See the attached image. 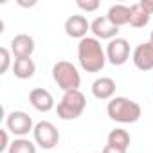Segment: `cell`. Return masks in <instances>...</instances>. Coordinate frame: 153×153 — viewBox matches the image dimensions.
Here are the masks:
<instances>
[{
  "mask_svg": "<svg viewBox=\"0 0 153 153\" xmlns=\"http://www.w3.org/2000/svg\"><path fill=\"white\" fill-rule=\"evenodd\" d=\"M85 106H87V97L81 90H68L63 92V97L56 106V114L63 121H74L85 112Z\"/></svg>",
  "mask_w": 153,
  "mask_h": 153,
  "instance_id": "obj_3",
  "label": "cell"
},
{
  "mask_svg": "<svg viewBox=\"0 0 153 153\" xmlns=\"http://www.w3.org/2000/svg\"><path fill=\"white\" fill-rule=\"evenodd\" d=\"M106 18L114 25H117V27L128 25L130 24V6H124V4H114V6H110V9L106 13Z\"/></svg>",
  "mask_w": 153,
  "mask_h": 153,
  "instance_id": "obj_14",
  "label": "cell"
},
{
  "mask_svg": "<svg viewBox=\"0 0 153 153\" xmlns=\"http://www.w3.org/2000/svg\"><path fill=\"white\" fill-rule=\"evenodd\" d=\"M130 58V43L124 40V38H114L108 47H106V59L119 67V65H124Z\"/></svg>",
  "mask_w": 153,
  "mask_h": 153,
  "instance_id": "obj_7",
  "label": "cell"
},
{
  "mask_svg": "<svg viewBox=\"0 0 153 153\" xmlns=\"http://www.w3.org/2000/svg\"><path fill=\"white\" fill-rule=\"evenodd\" d=\"M130 142H131V137L126 130L123 128H115L108 133V139H106V144L112 146V148H117V149H123L126 151L130 148Z\"/></svg>",
  "mask_w": 153,
  "mask_h": 153,
  "instance_id": "obj_16",
  "label": "cell"
},
{
  "mask_svg": "<svg viewBox=\"0 0 153 153\" xmlns=\"http://www.w3.org/2000/svg\"><path fill=\"white\" fill-rule=\"evenodd\" d=\"M115 88L117 87L112 78H97L92 83V96L101 101H110V99H114Z\"/></svg>",
  "mask_w": 153,
  "mask_h": 153,
  "instance_id": "obj_13",
  "label": "cell"
},
{
  "mask_svg": "<svg viewBox=\"0 0 153 153\" xmlns=\"http://www.w3.org/2000/svg\"><path fill=\"white\" fill-rule=\"evenodd\" d=\"M149 42L153 43V31H151V34H149Z\"/></svg>",
  "mask_w": 153,
  "mask_h": 153,
  "instance_id": "obj_24",
  "label": "cell"
},
{
  "mask_svg": "<svg viewBox=\"0 0 153 153\" xmlns=\"http://www.w3.org/2000/svg\"><path fill=\"white\" fill-rule=\"evenodd\" d=\"M29 103L38 112H51L54 108V97L45 88H33L29 92Z\"/></svg>",
  "mask_w": 153,
  "mask_h": 153,
  "instance_id": "obj_12",
  "label": "cell"
},
{
  "mask_svg": "<svg viewBox=\"0 0 153 153\" xmlns=\"http://www.w3.org/2000/svg\"><path fill=\"white\" fill-rule=\"evenodd\" d=\"M6 130L22 139L24 135H27L29 131L34 130V124H33V119L29 114H25L22 110H15V112L7 114V117H6Z\"/></svg>",
  "mask_w": 153,
  "mask_h": 153,
  "instance_id": "obj_6",
  "label": "cell"
},
{
  "mask_svg": "<svg viewBox=\"0 0 153 153\" xmlns=\"http://www.w3.org/2000/svg\"><path fill=\"white\" fill-rule=\"evenodd\" d=\"M131 59L139 70H144V72L151 70L153 68V43L146 42V43L137 45L133 54H131Z\"/></svg>",
  "mask_w": 153,
  "mask_h": 153,
  "instance_id": "obj_11",
  "label": "cell"
},
{
  "mask_svg": "<svg viewBox=\"0 0 153 153\" xmlns=\"http://www.w3.org/2000/svg\"><path fill=\"white\" fill-rule=\"evenodd\" d=\"M149 18L151 15L144 11V7L140 6V2H135L130 6V25L135 27V29H140L144 25L149 24Z\"/></svg>",
  "mask_w": 153,
  "mask_h": 153,
  "instance_id": "obj_17",
  "label": "cell"
},
{
  "mask_svg": "<svg viewBox=\"0 0 153 153\" xmlns=\"http://www.w3.org/2000/svg\"><path fill=\"white\" fill-rule=\"evenodd\" d=\"M106 114L112 121L121 124H131L137 123L142 115V108L139 103L128 99V97H114L108 101Z\"/></svg>",
  "mask_w": 153,
  "mask_h": 153,
  "instance_id": "obj_2",
  "label": "cell"
},
{
  "mask_svg": "<svg viewBox=\"0 0 153 153\" xmlns=\"http://www.w3.org/2000/svg\"><path fill=\"white\" fill-rule=\"evenodd\" d=\"M76 6H78L81 11L92 13V11H97L99 9V0H78Z\"/></svg>",
  "mask_w": 153,
  "mask_h": 153,
  "instance_id": "obj_20",
  "label": "cell"
},
{
  "mask_svg": "<svg viewBox=\"0 0 153 153\" xmlns=\"http://www.w3.org/2000/svg\"><path fill=\"white\" fill-rule=\"evenodd\" d=\"M140 6L144 7V11H146V13L153 15V0H140Z\"/></svg>",
  "mask_w": 153,
  "mask_h": 153,
  "instance_id": "obj_22",
  "label": "cell"
},
{
  "mask_svg": "<svg viewBox=\"0 0 153 153\" xmlns=\"http://www.w3.org/2000/svg\"><path fill=\"white\" fill-rule=\"evenodd\" d=\"M0 135H2V144H0V151H7L9 149V135H7V130H0Z\"/></svg>",
  "mask_w": 153,
  "mask_h": 153,
  "instance_id": "obj_21",
  "label": "cell"
},
{
  "mask_svg": "<svg viewBox=\"0 0 153 153\" xmlns=\"http://www.w3.org/2000/svg\"><path fill=\"white\" fill-rule=\"evenodd\" d=\"M90 31H92L94 38H97V40H110V42L114 38H117V34H119V27L114 25L106 16H97L96 20H92L90 22Z\"/></svg>",
  "mask_w": 153,
  "mask_h": 153,
  "instance_id": "obj_8",
  "label": "cell"
},
{
  "mask_svg": "<svg viewBox=\"0 0 153 153\" xmlns=\"http://www.w3.org/2000/svg\"><path fill=\"white\" fill-rule=\"evenodd\" d=\"M7 153H36V146L29 139H15L7 149Z\"/></svg>",
  "mask_w": 153,
  "mask_h": 153,
  "instance_id": "obj_18",
  "label": "cell"
},
{
  "mask_svg": "<svg viewBox=\"0 0 153 153\" xmlns=\"http://www.w3.org/2000/svg\"><path fill=\"white\" fill-rule=\"evenodd\" d=\"M88 31H90V22L83 15H72L65 20V33L70 38L83 40V38H87Z\"/></svg>",
  "mask_w": 153,
  "mask_h": 153,
  "instance_id": "obj_9",
  "label": "cell"
},
{
  "mask_svg": "<svg viewBox=\"0 0 153 153\" xmlns=\"http://www.w3.org/2000/svg\"><path fill=\"white\" fill-rule=\"evenodd\" d=\"M103 153H126V151H123V149H117V148H112V146H105L103 148Z\"/></svg>",
  "mask_w": 153,
  "mask_h": 153,
  "instance_id": "obj_23",
  "label": "cell"
},
{
  "mask_svg": "<svg viewBox=\"0 0 153 153\" xmlns=\"http://www.w3.org/2000/svg\"><path fill=\"white\" fill-rule=\"evenodd\" d=\"M33 137H34V142L43 149H52L59 142V131L51 121L36 123L34 130H33Z\"/></svg>",
  "mask_w": 153,
  "mask_h": 153,
  "instance_id": "obj_5",
  "label": "cell"
},
{
  "mask_svg": "<svg viewBox=\"0 0 153 153\" xmlns=\"http://www.w3.org/2000/svg\"><path fill=\"white\" fill-rule=\"evenodd\" d=\"M13 72L18 79H31L36 72V65L33 58H18L13 63Z\"/></svg>",
  "mask_w": 153,
  "mask_h": 153,
  "instance_id": "obj_15",
  "label": "cell"
},
{
  "mask_svg": "<svg viewBox=\"0 0 153 153\" xmlns=\"http://www.w3.org/2000/svg\"><path fill=\"white\" fill-rule=\"evenodd\" d=\"M0 61H2V65H0V74H6L9 65H11V51L2 47L0 49Z\"/></svg>",
  "mask_w": 153,
  "mask_h": 153,
  "instance_id": "obj_19",
  "label": "cell"
},
{
  "mask_svg": "<svg viewBox=\"0 0 153 153\" xmlns=\"http://www.w3.org/2000/svg\"><path fill=\"white\" fill-rule=\"evenodd\" d=\"M34 49H36V43H34L33 36H29L25 33L16 34L11 40V54L15 56V59H18V58H31Z\"/></svg>",
  "mask_w": 153,
  "mask_h": 153,
  "instance_id": "obj_10",
  "label": "cell"
},
{
  "mask_svg": "<svg viewBox=\"0 0 153 153\" xmlns=\"http://www.w3.org/2000/svg\"><path fill=\"white\" fill-rule=\"evenodd\" d=\"M52 79L56 81V85L63 92L79 90V85H81V76H79L78 68H76L74 63H70L67 59H61V61L54 63V67H52Z\"/></svg>",
  "mask_w": 153,
  "mask_h": 153,
  "instance_id": "obj_4",
  "label": "cell"
},
{
  "mask_svg": "<svg viewBox=\"0 0 153 153\" xmlns=\"http://www.w3.org/2000/svg\"><path fill=\"white\" fill-rule=\"evenodd\" d=\"M78 59L83 70L101 72L106 63V52L101 47V42L94 36H87L78 43Z\"/></svg>",
  "mask_w": 153,
  "mask_h": 153,
  "instance_id": "obj_1",
  "label": "cell"
}]
</instances>
